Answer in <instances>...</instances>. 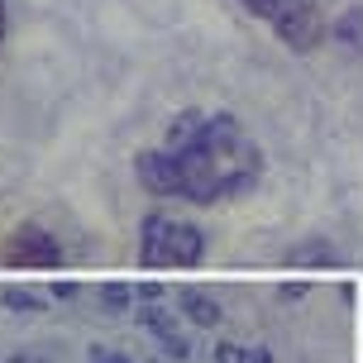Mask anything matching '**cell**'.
I'll use <instances>...</instances> for the list:
<instances>
[{
  "label": "cell",
  "instance_id": "6da1fadb",
  "mask_svg": "<svg viewBox=\"0 0 363 363\" xmlns=\"http://www.w3.org/2000/svg\"><path fill=\"white\" fill-rule=\"evenodd\" d=\"M134 177L153 196L186 206H220L254 191L263 177V148L230 110H177L163 144L134 158Z\"/></svg>",
  "mask_w": 363,
  "mask_h": 363
},
{
  "label": "cell",
  "instance_id": "7a4b0ae2",
  "mask_svg": "<svg viewBox=\"0 0 363 363\" xmlns=\"http://www.w3.org/2000/svg\"><path fill=\"white\" fill-rule=\"evenodd\" d=\"M206 258V230L196 220L148 211L139 220V268H196Z\"/></svg>",
  "mask_w": 363,
  "mask_h": 363
},
{
  "label": "cell",
  "instance_id": "3957f363",
  "mask_svg": "<svg viewBox=\"0 0 363 363\" xmlns=\"http://www.w3.org/2000/svg\"><path fill=\"white\" fill-rule=\"evenodd\" d=\"M254 19H263L287 53H315L325 43L320 0H239Z\"/></svg>",
  "mask_w": 363,
  "mask_h": 363
},
{
  "label": "cell",
  "instance_id": "277c9868",
  "mask_svg": "<svg viewBox=\"0 0 363 363\" xmlns=\"http://www.w3.org/2000/svg\"><path fill=\"white\" fill-rule=\"evenodd\" d=\"M5 263L10 268H62V244L38 220H24L15 235L5 239Z\"/></svg>",
  "mask_w": 363,
  "mask_h": 363
},
{
  "label": "cell",
  "instance_id": "5b68a950",
  "mask_svg": "<svg viewBox=\"0 0 363 363\" xmlns=\"http://www.w3.org/2000/svg\"><path fill=\"white\" fill-rule=\"evenodd\" d=\"M177 301H182V315H186L191 325H201V330L220 325V315H225V311H220V301L211 296V291H201V287H186Z\"/></svg>",
  "mask_w": 363,
  "mask_h": 363
},
{
  "label": "cell",
  "instance_id": "8992f818",
  "mask_svg": "<svg viewBox=\"0 0 363 363\" xmlns=\"http://www.w3.org/2000/svg\"><path fill=\"white\" fill-rule=\"evenodd\" d=\"M301 263H340V254L330 249L325 239H306V244H296L287 254V268H301Z\"/></svg>",
  "mask_w": 363,
  "mask_h": 363
},
{
  "label": "cell",
  "instance_id": "52a82bcc",
  "mask_svg": "<svg viewBox=\"0 0 363 363\" xmlns=\"http://www.w3.org/2000/svg\"><path fill=\"white\" fill-rule=\"evenodd\" d=\"M101 306H106L110 315H125V311L134 306V287H129V282H106V287H101Z\"/></svg>",
  "mask_w": 363,
  "mask_h": 363
},
{
  "label": "cell",
  "instance_id": "ba28073f",
  "mask_svg": "<svg viewBox=\"0 0 363 363\" xmlns=\"http://www.w3.org/2000/svg\"><path fill=\"white\" fill-rule=\"evenodd\" d=\"M0 301L15 311V315H34V311H43L34 291H15V287H5V291H0Z\"/></svg>",
  "mask_w": 363,
  "mask_h": 363
},
{
  "label": "cell",
  "instance_id": "9c48e42d",
  "mask_svg": "<svg viewBox=\"0 0 363 363\" xmlns=\"http://www.w3.org/2000/svg\"><path fill=\"white\" fill-rule=\"evenodd\" d=\"M158 349H163V359H172V363L191 359V340H186V335H167V340H158Z\"/></svg>",
  "mask_w": 363,
  "mask_h": 363
},
{
  "label": "cell",
  "instance_id": "30bf717a",
  "mask_svg": "<svg viewBox=\"0 0 363 363\" xmlns=\"http://www.w3.org/2000/svg\"><path fill=\"white\" fill-rule=\"evenodd\" d=\"M216 363H249V345H235V340L216 345Z\"/></svg>",
  "mask_w": 363,
  "mask_h": 363
},
{
  "label": "cell",
  "instance_id": "8fae6325",
  "mask_svg": "<svg viewBox=\"0 0 363 363\" xmlns=\"http://www.w3.org/2000/svg\"><path fill=\"white\" fill-rule=\"evenodd\" d=\"M86 359H91V363H134L129 354H115V349H101V345H91Z\"/></svg>",
  "mask_w": 363,
  "mask_h": 363
},
{
  "label": "cell",
  "instance_id": "7c38bea8",
  "mask_svg": "<svg viewBox=\"0 0 363 363\" xmlns=\"http://www.w3.org/2000/svg\"><path fill=\"white\" fill-rule=\"evenodd\" d=\"M53 296H57V301H72V296H77V282H53Z\"/></svg>",
  "mask_w": 363,
  "mask_h": 363
},
{
  "label": "cell",
  "instance_id": "4fadbf2b",
  "mask_svg": "<svg viewBox=\"0 0 363 363\" xmlns=\"http://www.w3.org/2000/svg\"><path fill=\"white\" fill-rule=\"evenodd\" d=\"M249 363H272V349H263V345H254V349H249Z\"/></svg>",
  "mask_w": 363,
  "mask_h": 363
},
{
  "label": "cell",
  "instance_id": "5bb4252c",
  "mask_svg": "<svg viewBox=\"0 0 363 363\" xmlns=\"http://www.w3.org/2000/svg\"><path fill=\"white\" fill-rule=\"evenodd\" d=\"M5 29H10V10H5V0H0V38H5Z\"/></svg>",
  "mask_w": 363,
  "mask_h": 363
},
{
  "label": "cell",
  "instance_id": "9a60e30c",
  "mask_svg": "<svg viewBox=\"0 0 363 363\" xmlns=\"http://www.w3.org/2000/svg\"><path fill=\"white\" fill-rule=\"evenodd\" d=\"M10 363H38V359H29V354H15V359H10Z\"/></svg>",
  "mask_w": 363,
  "mask_h": 363
},
{
  "label": "cell",
  "instance_id": "2e32d148",
  "mask_svg": "<svg viewBox=\"0 0 363 363\" xmlns=\"http://www.w3.org/2000/svg\"><path fill=\"white\" fill-rule=\"evenodd\" d=\"M153 363H167V359H153Z\"/></svg>",
  "mask_w": 363,
  "mask_h": 363
}]
</instances>
